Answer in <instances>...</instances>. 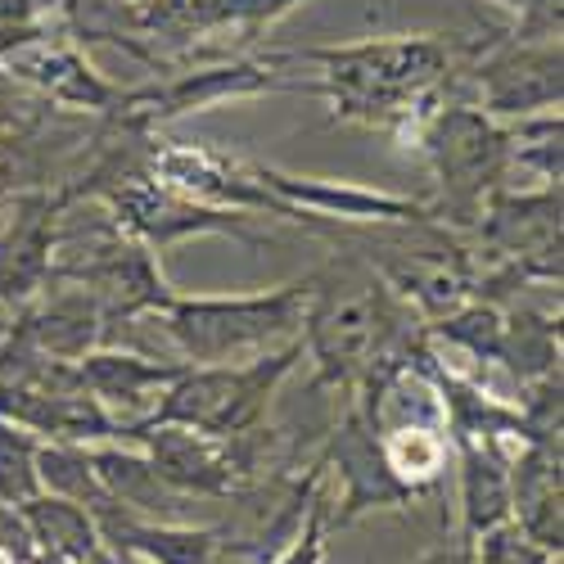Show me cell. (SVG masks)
I'll return each mask as SVG.
<instances>
[{"instance_id":"24","label":"cell","mask_w":564,"mask_h":564,"mask_svg":"<svg viewBox=\"0 0 564 564\" xmlns=\"http://www.w3.org/2000/svg\"><path fill=\"white\" fill-rule=\"evenodd\" d=\"M497 6H501V10H514V6H520V0H497Z\"/></svg>"},{"instance_id":"5","label":"cell","mask_w":564,"mask_h":564,"mask_svg":"<svg viewBox=\"0 0 564 564\" xmlns=\"http://www.w3.org/2000/svg\"><path fill=\"white\" fill-rule=\"evenodd\" d=\"M285 51H267V55H226L213 64H185L172 68L154 86H135L118 96V113H127L140 127H159L181 113H199L221 100H249L267 96V90H312V82H290L285 77Z\"/></svg>"},{"instance_id":"23","label":"cell","mask_w":564,"mask_h":564,"mask_svg":"<svg viewBox=\"0 0 564 564\" xmlns=\"http://www.w3.org/2000/svg\"><path fill=\"white\" fill-rule=\"evenodd\" d=\"M0 564H14V555H10L6 546H0Z\"/></svg>"},{"instance_id":"13","label":"cell","mask_w":564,"mask_h":564,"mask_svg":"<svg viewBox=\"0 0 564 564\" xmlns=\"http://www.w3.org/2000/svg\"><path fill=\"white\" fill-rule=\"evenodd\" d=\"M181 375V366L145 361L131 352H86L77 357V384L96 398L105 411L109 406H140L154 393H163Z\"/></svg>"},{"instance_id":"15","label":"cell","mask_w":564,"mask_h":564,"mask_svg":"<svg viewBox=\"0 0 564 564\" xmlns=\"http://www.w3.org/2000/svg\"><path fill=\"white\" fill-rule=\"evenodd\" d=\"M506 135H510V163H524L546 185H560V109L529 113Z\"/></svg>"},{"instance_id":"16","label":"cell","mask_w":564,"mask_h":564,"mask_svg":"<svg viewBox=\"0 0 564 564\" xmlns=\"http://www.w3.org/2000/svg\"><path fill=\"white\" fill-rule=\"evenodd\" d=\"M36 438L10 420H0V501H32L41 492V479H36Z\"/></svg>"},{"instance_id":"12","label":"cell","mask_w":564,"mask_h":564,"mask_svg":"<svg viewBox=\"0 0 564 564\" xmlns=\"http://www.w3.org/2000/svg\"><path fill=\"white\" fill-rule=\"evenodd\" d=\"M73 285V280H68ZM100 303L90 299L82 285L59 290V294H45V303H36L23 321H19V339L32 344L36 352L55 357V361H77L90 352V344L100 339Z\"/></svg>"},{"instance_id":"3","label":"cell","mask_w":564,"mask_h":564,"mask_svg":"<svg viewBox=\"0 0 564 564\" xmlns=\"http://www.w3.org/2000/svg\"><path fill=\"white\" fill-rule=\"evenodd\" d=\"M312 294V275L290 280L271 294H245V299H167L163 321L172 339L181 344L195 366H221L240 361L245 352H258L275 339H294Z\"/></svg>"},{"instance_id":"17","label":"cell","mask_w":564,"mask_h":564,"mask_svg":"<svg viewBox=\"0 0 564 564\" xmlns=\"http://www.w3.org/2000/svg\"><path fill=\"white\" fill-rule=\"evenodd\" d=\"M564 32V0H520L514 23L506 28L510 41H560Z\"/></svg>"},{"instance_id":"10","label":"cell","mask_w":564,"mask_h":564,"mask_svg":"<svg viewBox=\"0 0 564 564\" xmlns=\"http://www.w3.org/2000/svg\"><path fill=\"white\" fill-rule=\"evenodd\" d=\"M258 181L267 191L294 208V217L316 221V217H339V221H415V217H434L430 208H420L411 199L384 195V191H366V185L352 181H321V176H290V172H275L253 163Z\"/></svg>"},{"instance_id":"19","label":"cell","mask_w":564,"mask_h":564,"mask_svg":"<svg viewBox=\"0 0 564 564\" xmlns=\"http://www.w3.org/2000/svg\"><path fill=\"white\" fill-rule=\"evenodd\" d=\"M484 560L488 564H542L546 555L542 551H533L529 542H520V538H506V533H492L488 542H484Z\"/></svg>"},{"instance_id":"11","label":"cell","mask_w":564,"mask_h":564,"mask_svg":"<svg viewBox=\"0 0 564 564\" xmlns=\"http://www.w3.org/2000/svg\"><path fill=\"white\" fill-rule=\"evenodd\" d=\"M330 456L339 460V475H344V510H339V524L352 520L357 510L366 506H398V501H411V492L393 479V469L380 452V438H375V425L352 411L344 420V430L335 434L330 443Z\"/></svg>"},{"instance_id":"8","label":"cell","mask_w":564,"mask_h":564,"mask_svg":"<svg viewBox=\"0 0 564 564\" xmlns=\"http://www.w3.org/2000/svg\"><path fill=\"white\" fill-rule=\"evenodd\" d=\"M14 82H23L32 96H41L45 105H59V109H82V113H109L122 96V86L109 82L96 64L86 59L82 45L55 23L45 36L19 45L14 55L0 59Z\"/></svg>"},{"instance_id":"9","label":"cell","mask_w":564,"mask_h":564,"mask_svg":"<svg viewBox=\"0 0 564 564\" xmlns=\"http://www.w3.org/2000/svg\"><path fill=\"white\" fill-rule=\"evenodd\" d=\"M59 208V195L41 191H23L10 199V221L0 230V303H23L51 285Z\"/></svg>"},{"instance_id":"20","label":"cell","mask_w":564,"mask_h":564,"mask_svg":"<svg viewBox=\"0 0 564 564\" xmlns=\"http://www.w3.org/2000/svg\"><path fill=\"white\" fill-rule=\"evenodd\" d=\"M51 19H55V0H0V23L10 28H32Z\"/></svg>"},{"instance_id":"22","label":"cell","mask_w":564,"mask_h":564,"mask_svg":"<svg viewBox=\"0 0 564 564\" xmlns=\"http://www.w3.org/2000/svg\"><path fill=\"white\" fill-rule=\"evenodd\" d=\"M90 564H127V560H118V555H100V551H96V555H90Z\"/></svg>"},{"instance_id":"14","label":"cell","mask_w":564,"mask_h":564,"mask_svg":"<svg viewBox=\"0 0 564 564\" xmlns=\"http://www.w3.org/2000/svg\"><path fill=\"white\" fill-rule=\"evenodd\" d=\"M23 524H28V538L41 542L51 555L59 560H90L96 555V514H90L82 501H68V497H32L19 506Z\"/></svg>"},{"instance_id":"6","label":"cell","mask_w":564,"mask_h":564,"mask_svg":"<svg viewBox=\"0 0 564 564\" xmlns=\"http://www.w3.org/2000/svg\"><path fill=\"white\" fill-rule=\"evenodd\" d=\"M475 105L492 118H529L560 109L564 96V55L560 41H510L506 32L488 45H465Z\"/></svg>"},{"instance_id":"25","label":"cell","mask_w":564,"mask_h":564,"mask_svg":"<svg viewBox=\"0 0 564 564\" xmlns=\"http://www.w3.org/2000/svg\"><path fill=\"white\" fill-rule=\"evenodd\" d=\"M41 564H73V560H59V555H51V560H41Z\"/></svg>"},{"instance_id":"2","label":"cell","mask_w":564,"mask_h":564,"mask_svg":"<svg viewBox=\"0 0 564 564\" xmlns=\"http://www.w3.org/2000/svg\"><path fill=\"white\" fill-rule=\"evenodd\" d=\"M303 357V339H294L285 352H262L249 366H191L181 370L176 380L159 393V406L122 425V438H131L135 430H154V425H181V430H199L213 438H230V434H249L262 425L267 402L275 393V384L294 370V361Z\"/></svg>"},{"instance_id":"1","label":"cell","mask_w":564,"mask_h":564,"mask_svg":"<svg viewBox=\"0 0 564 564\" xmlns=\"http://www.w3.org/2000/svg\"><path fill=\"white\" fill-rule=\"evenodd\" d=\"M285 64H312V90L330 100L339 122L393 131L402 145L415 140L443 105L456 73V45L438 32L370 36L352 45H307L285 51Z\"/></svg>"},{"instance_id":"7","label":"cell","mask_w":564,"mask_h":564,"mask_svg":"<svg viewBox=\"0 0 564 564\" xmlns=\"http://www.w3.org/2000/svg\"><path fill=\"white\" fill-rule=\"evenodd\" d=\"M100 199L109 204L113 221L150 249H167L176 240H191V235H208V230H226V235H235V240L258 245V235L245 226V213L213 208V204L181 195V191H172V185H163L150 167L122 176Z\"/></svg>"},{"instance_id":"21","label":"cell","mask_w":564,"mask_h":564,"mask_svg":"<svg viewBox=\"0 0 564 564\" xmlns=\"http://www.w3.org/2000/svg\"><path fill=\"white\" fill-rule=\"evenodd\" d=\"M280 564H321V506H312V520H307V533L299 538V546L280 560Z\"/></svg>"},{"instance_id":"18","label":"cell","mask_w":564,"mask_h":564,"mask_svg":"<svg viewBox=\"0 0 564 564\" xmlns=\"http://www.w3.org/2000/svg\"><path fill=\"white\" fill-rule=\"evenodd\" d=\"M45 113H55V105H45L41 96H32V90L23 82H14L6 68H0V131L6 127H28Z\"/></svg>"},{"instance_id":"4","label":"cell","mask_w":564,"mask_h":564,"mask_svg":"<svg viewBox=\"0 0 564 564\" xmlns=\"http://www.w3.org/2000/svg\"><path fill=\"white\" fill-rule=\"evenodd\" d=\"M411 145L430 159L443 191L438 213L452 221H475L510 167V135L501 118L484 113L475 100H447L415 131Z\"/></svg>"}]
</instances>
